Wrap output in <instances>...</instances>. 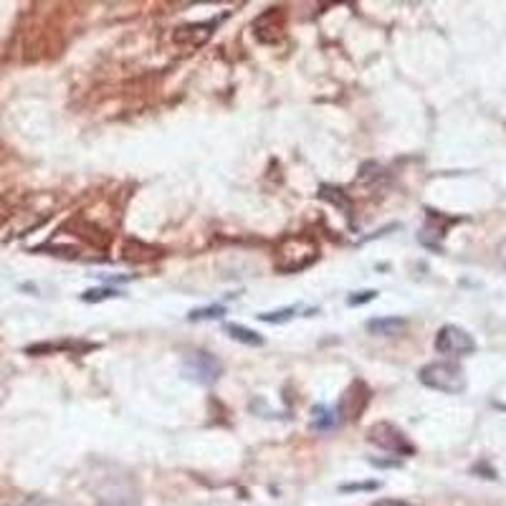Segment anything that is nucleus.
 Masks as SVG:
<instances>
[{"label": "nucleus", "instance_id": "obj_1", "mask_svg": "<svg viewBox=\"0 0 506 506\" xmlns=\"http://www.w3.org/2000/svg\"><path fill=\"white\" fill-rule=\"evenodd\" d=\"M319 258V243L306 233H296L281 241L276 248V268L281 273H296L309 268Z\"/></svg>", "mask_w": 506, "mask_h": 506}, {"label": "nucleus", "instance_id": "obj_2", "mask_svg": "<svg viewBox=\"0 0 506 506\" xmlns=\"http://www.w3.org/2000/svg\"><path fill=\"white\" fill-rule=\"evenodd\" d=\"M420 383L430 390L445 393V395H458L466 390V373L456 362H430L420 370Z\"/></svg>", "mask_w": 506, "mask_h": 506}, {"label": "nucleus", "instance_id": "obj_3", "mask_svg": "<svg viewBox=\"0 0 506 506\" xmlns=\"http://www.w3.org/2000/svg\"><path fill=\"white\" fill-rule=\"evenodd\" d=\"M223 375V362L218 360L211 352H190L183 360V378L190 380L195 385H203V388H211L221 380Z\"/></svg>", "mask_w": 506, "mask_h": 506}, {"label": "nucleus", "instance_id": "obj_4", "mask_svg": "<svg viewBox=\"0 0 506 506\" xmlns=\"http://www.w3.org/2000/svg\"><path fill=\"white\" fill-rule=\"evenodd\" d=\"M476 350V342L466 329L456 327V324H445L435 334V352L445 357H466Z\"/></svg>", "mask_w": 506, "mask_h": 506}, {"label": "nucleus", "instance_id": "obj_5", "mask_svg": "<svg viewBox=\"0 0 506 506\" xmlns=\"http://www.w3.org/2000/svg\"><path fill=\"white\" fill-rule=\"evenodd\" d=\"M368 440L375 443L378 448H385L390 453H400V456H410L413 445L408 443V438L403 435V430H398L393 423H378L368 430Z\"/></svg>", "mask_w": 506, "mask_h": 506}, {"label": "nucleus", "instance_id": "obj_6", "mask_svg": "<svg viewBox=\"0 0 506 506\" xmlns=\"http://www.w3.org/2000/svg\"><path fill=\"white\" fill-rule=\"evenodd\" d=\"M408 322L403 317H375L368 322V332L375 337H398L400 332H405Z\"/></svg>", "mask_w": 506, "mask_h": 506}, {"label": "nucleus", "instance_id": "obj_7", "mask_svg": "<svg viewBox=\"0 0 506 506\" xmlns=\"http://www.w3.org/2000/svg\"><path fill=\"white\" fill-rule=\"evenodd\" d=\"M226 332H228L231 340L241 342L246 347H261L263 345V337L253 329L243 327V324H226Z\"/></svg>", "mask_w": 506, "mask_h": 506}, {"label": "nucleus", "instance_id": "obj_8", "mask_svg": "<svg viewBox=\"0 0 506 506\" xmlns=\"http://www.w3.org/2000/svg\"><path fill=\"white\" fill-rule=\"evenodd\" d=\"M324 198V201H329L334 208H340L342 213H345L347 218L352 221V216H355V206H352V201L345 195V190H340V188H329V185H324L322 188V193H319Z\"/></svg>", "mask_w": 506, "mask_h": 506}, {"label": "nucleus", "instance_id": "obj_9", "mask_svg": "<svg viewBox=\"0 0 506 506\" xmlns=\"http://www.w3.org/2000/svg\"><path fill=\"white\" fill-rule=\"evenodd\" d=\"M296 314H299V306H284V309H276V312H263L258 314V319L266 324H284L289 322V319H294Z\"/></svg>", "mask_w": 506, "mask_h": 506}, {"label": "nucleus", "instance_id": "obj_10", "mask_svg": "<svg viewBox=\"0 0 506 506\" xmlns=\"http://www.w3.org/2000/svg\"><path fill=\"white\" fill-rule=\"evenodd\" d=\"M117 296H122V291L111 289V286H104V289H89V291H84L81 299L86 301V304H99V301L117 299Z\"/></svg>", "mask_w": 506, "mask_h": 506}, {"label": "nucleus", "instance_id": "obj_11", "mask_svg": "<svg viewBox=\"0 0 506 506\" xmlns=\"http://www.w3.org/2000/svg\"><path fill=\"white\" fill-rule=\"evenodd\" d=\"M226 314V306L223 304H213V306H206V309H193L188 314L190 322H206V319H218Z\"/></svg>", "mask_w": 506, "mask_h": 506}, {"label": "nucleus", "instance_id": "obj_12", "mask_svg": "<svg viewBox=\"0 0 506 506\" xmlns=\"http://www.w3.org/2000/svg\"><path fill=\"white\" fill-rule=\"evenodd\" d=\"M380 175H383V167H380V165H375V162H368V165L362 167L360 180H362V183H370V180H378Z\"/></svg>", "mask_w": 506, "mask_h": 506}, {"label": "nucleus", "instance_id": "obj_13", "mask_svg": "<svg viewBox=\"0 0 506 506\" xmlns=\"http://www.w3.org/2000/svg\"><path fill=\"white\" fill-rule=\"evenodd\" d=\"M314 415H319L314 420L317 428H329L332 423H337V415H329V410H324V408H314Z\"/></svg>", "mask_w": 506, "mask_h": 506}, {"label": "nucleus", "instance_id": "obj_14", "mask_svg": "<svg viewBox=\"0 0 506 506\" xmlns=\"http://www.w3.org/2000/svg\"><path fill=\"white\" fill-rule=\"evenodd\" d=\"M380 484L378 481H368V484H345L340 486L342 494H352V491H378Z\"/></svg>", "mask_w": 506, "mask_h": 506}, {"label": "nucleus", "instance_id": "obj_15", "mask_svg": "<svg viewBox=\"0 0 506 506\" xmlns=\"http://www.w3.org/2000/svg\"><path fill=\"white\" fill-rule=\"evenodd\" d=\"M375 296H378V291H360V294H352L350 299H347V304L350 306H360V304H368V301H373Z\"/></svg>", "mask_w": 506, "mask_h": 506}, {"label": "nucleus", "instance_id": "obj_16", "mask_svg": "<svg viewBox=\"0 0 506 506\" xmlns=\"http://www.w3.org/2000/svg\"><path fill=\"white\" fill-rule=\"evenodd\" d=\"M373 506H408L405 501H398V499H380V501H375Z\"/></svg>", "mask_w": 506, "mask_h": 506}, {"label": "nucleus", "instance_id": "obj_17", "mask_svg": "<svg viewBox=\"0 0 506 506\" xmlns=\"http://www.w3.org/2000/svg\"><path fill=\"white\" fill-rule=\"evenodd\" d=\"M373 466H380V468H388V466H400V461H383V458H370Z\"/></svg>", "mask_w": 506, "mask_h": 506}, {"label": "nucleus", "instance_id": "obj_18", "mask_svg": "<svg viewBox=\"0 0 506 506\" xmlns=\"http://www.w3.org/2000/svg\"><path fill=\"white\" fill-rule=\"evenodd\" d=\"M499 261H501V266L506 268V241L504 243H499Z\"/></svg>", "mask_w": 506, "mask_h": 506}]
</instances>
